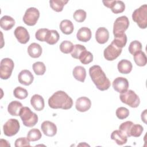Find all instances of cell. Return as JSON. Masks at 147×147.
I'll use <instances>...</instances> for the list:
<instances>
[{
  "label": "cell",
  "mask_w": 147,
  "mask_h": 147,
  "mask_svg": "<svg viewBox=\"0 0 147 147\" xmlns=\"http://www.w3.org/2000/svg\"><path fill=\"white\" fill-rule=\"evenodd\" d=\"M48 105L53 109L68 110L72 107L73 100L65 92L60 90L55 92L49 98Z\"/></svg>",
  "instance_id": "1"
},
{
  "label": "cell",
  "mask_w": 147,
  "mask_h": 147,
  "mask_svg": "<svg viewBox=\"0 0 147 147\" xmlns=\"http://www.w3.org/2000/svg\"><path fill=\"white\" fill-rule=\"evenodd\" d=\"M89 74L92 81L96 88L100 91H105L109 88L111 83L109 79L99 65H95L89 69Z\"/></svg>",
  "instance_id": "2"
},
{
  "label": "cell",
  "mask_w": 147,
  "mask_h": 147,
  "mask_svg": "<svg viewBox=\"0 0 147 147\" xmlns=\"http://www.w3.org/2000/svg\"><path fill=\"white\" fill-rule=\"evenodd\" d=\"M23 124L27 127H32L38 122L37 115L31 111L28 107H23L19 114Z\"/></svg>",
  "instance_id": "3"
},
{
  "label": "cell",
  "mask_w": 147,
  "mask_h": 147,
  "mask_svg": "<svg viewBox=\"0 0 147 147\" xmlns=\"http://www.w3.org/2000/svg\"><path fill=\"white\" fill-rule=\"evenodd\" d=\"M133 20L137 23L141 29H145L147 26V5H142L136 9L132 14Z\"/></svg>",
  "instance_id": "4"
},
{
  "label": "cell",
  "mask_w": 147,
  "mask_h": 147,
  "mask_svg": "<svg viewBox=\"0 0 147 147\" xmlns=\"http://www.w3.org/2000/svg\"><path fill=\"white\" fill-rule=\"evenodd\" d=\"M121 101L133 108L137 107L140 103L139 96L131 90H127L119 95Z\"/></svg>",
  "instance_id": "5"
},
{
  "label": "cell",
  "mask_w": 147,
  "mask_h": 147,
  "mask_svg": "<svg viewBox=\"0 0 147 147\" xmlns=\"http://www.w3.org/2000/svg\"><path fill=\"white\" fill-rule=\"evenodd\" d=\"M14 67L13 61L10 58H4L0 63V77L2 79H8L11 75Z\"/></svg>",
  "instance_id": "6"
},
{
  "label": "cell",
  "mask_w": 147,
  "mask_h": 147,
  "mask_svg": "<svg viewBox=\"0 0 147 147\" xmlns=\"http://www.w3.org/2000/svg\"><path fill=\"white\" fill-rule=\"evenodd\" d=\"M129 26V21L125 16L118 17L113 25V34L117 36L125 33Z\"/></svg>",
  "instance_id": "7"
},
{
  "label": "cell",
  "mask_w": 147,
  "mask_h": 147,
  "mask_svg": "<svg viewBox=\"0 0 147 147\" xmlns=\"http://www.w3.org/2000/svg\"><path fill=\"white\" fill-rule=\"evenodd\" d=\"M39 17V10L36 7H31L26 10L23 17V21L28 26H34L36 24Z\"/></svg>",
  "instance_id": "8"
},
{
  "label": "cell",
  "mask_w": 147,
  "mask_h": 147,
  "mask_svg": "<svg viewBox=\"0 0 147 147\" xmlns=\"http://www.w3.org/2000/svg\"><path fill=\"white\" fill-rule=\"evenodd\" d=\"M20 127V123L16 119L10 118L3 125V130L4 134L7 137L16 135L19 131Z\"/></svg>",
  "instance_id": "9"
},
{
  "label": "cell",
  "mask_w": 147,
  "mask_h": 147,
  "mask_svg": "<svg viewBox=\"0 0 147 147\" xmlns=\"http://www.w3.org/2000/svg\"><path fill=\"white\" fill-rule=\"evenodd\" d=\"M122 51V49L121 48H119L111 42V43L104 50V57L108 61H113L116 59L121 55Z\"/></svg>",
  "instance_id": "10"
},
{
  "label": "cell",
  "mask_w": 147,
  "mask_h": 147,
  "mask_svg": "<svg viewBox=\"0 0 147 147\" xmlns=\"http://www.w3.org/2000/svg\"><path fill=\"white\" fill-rule=\"evenodd\" d=\"M102 2L105 6L110 8L115 14L121 13L125 9V5L122 1H103Z\"/></svg>",
  "instance_id": "11"
},
{
  "label": "cell",
  "mask_w": 147,
  "mask_h": 147,
  "mask_svg": "<svg viewBox=\"0 0 147 147\" xmlns=\"http://www.w3.org/2000/svg\"><path fill=\"white\" fill-rule=\"evenodd\" d=\"M129 86L127 79L123 77H118L113 82V87L117 92L123 93L128 90Z\"/></svg>",
  "instance_id": "12"
},
{
  "label": "cell",
  "mask_w": 147,
  "mask_h": 147,
  "mask_svg": "<svg viewBox=\"0 0 147 147\" xmlns=\"http://www.w3.org/2000/svg\"><path fill=\"white\" fill-rule=\"evenodd\" d=\"M14 34L18 41L21 44H25L30 39V36L27 29L21 26H18L16 28Z\"/></svg>",
  "instance_id": "13"
},
{
  "label": "cell",
  "mask_w": 147,
  "mask_h": 147,
  "mask_svg": "<svg viewBox=\"0 0 147 147\" xmlns=\"http://www.w3.org/2000/svg\"><path fill=\"white\" fill-rule=\"evenodd\" d=\"M91 106V102L89 98L86 96H82L78 98L76 100L75 107L80 112L88 111Z\"/></svg>",
  "instance_id": "14"
},
{
  "label": "cell",
  "mask_w": 147,
  "mask_h": 147,
  "mask_svg": "<svg viewBox=\"0 0 147 147\" xmlns=\"http://www.w3.org/2000/svg\"><path fill=\"white\" fill-rule=\"evenodd\" d=\"M43 133L48 137H53L57 133V127L56 125L49 121H44L41 125Z\"/></svg>",
  "instance_id": "15"
},
{
  "label": "cell",
  "mask_w": 147,
  "mask_h": 147,
  "mask_svg": "<svg viewBox=\"0 0 147 147\" xmlns=\"http://www.w3.org/2000/svg\"><path fill=\"white\" fill-rule=\"evenodd\" d=\"M18 82L24 86L30 85L34 80V76L30 71L28 69L22 70L18 76Z\"/></svg>",
  "instance_id": "16"
},
{
  "label": "cell",
  "mask_w": 147,
  "mask_h": 147,
  "mask_svg": "<svg viewBox=\"0 0 147 147\" xmlns=\"http://www.w3.org/2000/svg\"><path fill=\"white\" fill-rule=\"evenodd\" d=\"M109 38V32L105 27L99 28L95 32V39L100 44L106 43Z\"/></svg>",
  "instance_id": "17"
},
{
  "label": "cell",
  "mask_w": 147,
  "mask_h": 147,
  "mask_svg": "<svg viewBox=\"0 0 147 147\" xmlns=\"http://www.w3.org/2000/svg\"><path fill=\"white\" fill-rule=\"evenodd\" d=\"M30 104L36 111L42 110L45 106L44 98L38 94H34L32 96Z\"/></svg>",
  "instance_id": "18"
},
{
  "label": "cell",
  "mask_w": 147,
  "mask_h": 147,
  "mask_svg": "<svg viewBox=\"0 0 147 147\" xmlns=\"http://www.w3.org/2000/svg\"><path fill=\"white\" fill-rule=\"evenodd\" d=\"M77 39L82 42H87L91 38V31L87 27H82L80 28L76 34Z\"/></svg>",
  "instance_id": "19"
},
{
  "label": "cell",
  "mask_w": 147,
  "mask_h": 147,
  "mask_svg": "<svg viewBox=\"0 0 147 147\" xmlns=\"http://www.w3.org/2000/svg\"><path fill=\"white\" fill-rule=\"evenodd\" d=\"M111 138L119 145L125 144L127 141V137L120 130L113 131L111 134Z\"/></svg>",
  "instance_id": "20"
},
{
  "label": "cell",
  "mask_w": 147,
  "mask_h": 147,
  "mask_svg": "<svg viewBox=\"0 0 147 147\" xmlns=\"http://www.w3.org/2000/svg\"><path fill=\"white\" fill-rule=\"evenodd\" d=\"M118 71L122 74H129L133 68L131 63L126 59H122L119 61L117 65Z\"/></svg>",
  "instance_id": "21"
},
{
  "label": "cell",
  "mask_w": 147,
  "mask_h": 147,
  "mask_svg": "<svg viewBox=\"0 0 147 147\" xmlns=\"http://www.w3.org/2000/svg\"><path fill=\"white\" fill-rule=\"evenodd\" d=\"M29 55L32 58H38L42 53V48L40 44L33 42L30 44L28 48Z\"/></svg>",
  "instance_id": "22"
},
{
  "label": "cell",
  "mask_w": 147,
  "mask_h": 147,
  "mask_svg": "<svg viewBox=\"0 0 147 147\" xmlns=\"http://www.w3.org/2000/svg\"><path fill=\"white\" fill-rule=\"evenodd\" d=\"M22 107L23 106L21 102L14 100L9 104L7 106V111L11 115L18 116Z\"/></svg>",
  "instance_id": "23"
},
{
  "label": "cell",
  "mask_w": 147,
  "mask_h": 147,
  "mask_svg": "<svg viewBox=\"0 0 147 147\" xmlns=\"http://www.w3.org/2000/svg\"><path fill=\"white\" fill-rule=\"evenodd\" d=\"M15 25V20L9 16H4L1 17L0 25L2 29L5 30L11 29Z\"/></svg>",
  "instance_id": "24"
},
{
  "label": "cell",
  "mask_w": 147,
  "mask_h": 147,
  "mask_svg": "<svg viewBox=\"0 0 147 147\" xmlns=\"http://www.w3.org/2000/svg\"><path fill=\"white\" fill-rule=\"evenodd\" d=\"M72 75L76 80L84 82L86 77V71L82 66H76L72 71Z\"/></svg>",
  "instance_id": "25"
},
{
  "label": "cell",
  "mask_w": 147,
  "mask_h": 147,
  "mask_svg": "<svg viewBox=\"0 0 147 147\" xmlns=\"http://www.w3.org/2000/svg\"><path fill=\"white\" fill-rule=\"evenodd\" d=\"M60 29L63 33L65 34H71L74 29L72 22L69 20H63L60 24Z\"/></svg>",
  "instance_id": "26"
},
{
  "label": "cell",
  "mask_w": 147,
  "mask_h": 147,
  "mask_svg": "<svg viewBox=\"0 0 147 147\" xmlns=\"http://www.w3.org/2000/svg\"><path fill=\"white\" fill-rule=\"evenodd\" d=\"M60 38L59 33L56 30H49L46 37L45 41L49 45H54L57 42Z\"/></svg>",
  "instance_id": "27"
},
{
  "label": "cell",
  "mask_w": 147,
  "mask_h": 147,
  "mask_svg": "<svg viewBox=\"0 0 147 147\" xmlns=\"http://www.w3.org/2000/svg\"><path fill=\"white\" fill-rule=\"evenodd\" d=\"M133 56L134 62L138 66L143 67L146 64V56L145 55V53L142 51L136 53Z\"/></svg>",
  "instance_id": "28"
},
{
  "label": "cell",
  "mask_w": 147,
  "mask_h": 147,
  "mask_svg": "<svg viewBox=\"0 0 147 147\" xmlns=\"http://www.w3.org/2000/svg\"><path fill=\"white\" fill-rule=\"evenodd\" d=\"M68 2L65 0H51L49 1L50 7L56 12H60L63 10L64 6Z\"/></svg>",
  "instance_id": "29"
},
{
  "label": "cell",
  "mask_w": 147,
  "mask_h": 147,
  "mask_svg": "<svg viewBox=\"0 0 147 147\" xmlns=\"http://www.w3.org/2000/svg\"><path fill=\"white\" fill-rule=\"evenodd\" d=\"M115 45L120 48H123L127 42V36L125 33L114 36V39L112 41Z\"/></svg>",
  "instance_id": "30"
},
{
  "label": "cell",
  "mask_w": 147,
  "mask_h": 147,
  "mask_svg": "<svg viewBox=\"0 0 147 147\" xmlns=\"http://www.w3.org/2000/svg\"><path fill=\"white\" fill-rule=\"evenodd\" d=\"M79 60L83 64H88L92 61L93 55L90 52L86 49L83 51L80 55Z\"/></svg>",
  "instance_id": "31"
},
{
  "label": "cell",
  "mask_w": 147,
  "mask_h": 147,
  "mask_svg": "<svg viewBox=\"0 0 147 147\" xmlns=\"http://www.w3.org/2000/svg\"><path fill=\"white\" fill-rule=\"evenodd\" d=\"M42 137V134L40 131L37 128L32 129L30 130L27 134V138L30 141H36L39 140Z\"/></svg>",
  "instance_id": "32"
},
{
  "label": "cell",
  "mask_w": 147,
  "mask_h": 147,
  "mask_svg": "<svg viewBox=\"0 0 147 147\" xmlns=\"http://www.w3.org/2000/svg\"><path fill=\"white\" fill-rule=\"evenodd\" d=\"M33 69L37 75H42L46 71V67L44 63L37 61L33 64Z\"/></svg>",
  "instance_id": "33"
},
{
  "label": "cell",
  "mask_w": 147,
  "mask_h": 147,
  "mask_svg": "<svg viewBox=\"0 0 147 147\" xmlns=\"http://www.w3.org/2000/svg\"><path fill=\"white\" fill-rule=\"evenodd\" d=\"M74 45L72 42L68 40H65L60 44V50L61 52L68 54L69 53H71L74 49Z\"/></svg>",
  "instance_id": "34"
},
{
  "label": "cell",
  "mask_w": 147,
  "mask_h": 147,
  "mask_svg": "<svg viewBox=\"0 0 147 147\" xmlns=\"http://www.w3.org/2000/svg\"><path fill=\"white\" fill-rule=\"evenodd\" d=\"M13 95L17 99H24L28 96V92L26 89L18 86L14 90Z\"/></svg>",
  "instance_id": "35"
},
{
  "label": "cell",
  "mask_w": 147,
  "mask_h": 147,
  "mask_svg": "<svg viewBox=\"0 0 147 147\" xmlns=\"http://www.w3.org/2000/svg\"><path fill=\"white\" fill-rule=\"evenodd\" d=\"M133 124L134 123L131 121H126L120 125L119 127V130L123 132L127 137H131L130 133V129Z\"/></svg>",
  "instance_id": "36"
},
{
  "label": "cell",
  "mask_w": 147,
  "mask_h": 147,
  "mask_svg": "<svg viewBox=\"0 0 147 147\" xmlns=\"http://www.w3.org/2000/svg\"><path fill=\"white\" fill-rule=\"evenodd\" d=\"M128 49L130 53L134 55L136 53L142 50V44L139 41L134 40L130 42Z\"/></svg>",
  "instance_id": "37"
},
{
  "label": "cell",
  "mask_w": 147,
  "mask_h": 147,
  "mask_svg": "<svg viewBox=\"0 0 147 147\" xmlns=\"http://www.w3.org/2000/svg\"><path fill=\"white\" fill-rule=\"evenodd\" d=\"M86 48L84 45L81 44H76L74 47V49L71 52V56L76 59H79V57L82 52L86 50Z\"/></svg>",
  "instance_id": "38"
},
{
  "label": "cell",
  "mask_w": 147,
  "mask_h": 147,
  "mask_svg": "<svg viewBox=\"0 0 147 147\" xmlns=\"http://www.w3.org/2000/svg\"><path fill=\"white\" fill-rule=\"evenodd\" d=\"M144 130V127L140 124H133L130 129V136L134 137H140Z\"/></svg>",
  "instance_id": "39"
},
{
  "label": "cell",
  "mask_w": 147,
  "mask_h": 147,
  "mask_svg": "<svg viewBox=\"0 0 147 147\" xmlns=\"http://www.w3.org/2000/svg\"><path fill=\"white\" fill-rule=\"evenodd\" d=\"M86 16H87L86 12L82 9L76 10L73 14V17L74 20L78 22H83L86 18Z\"/></svg>",
  "instance_id": "40"
},
{
  "label": "cell",
  "mask_w": 147,
  "mask_h": 147,
  "mask_svg": "<svg viewBox=\"0 0 147 147\" xmlns=\"http://www.w3.org/2000/svg\"><path fill=\"white\" fill-rule=\"evenodd\" d=\"M117 118L119 119H124L126 118L129 115V110L124 107H118L115 112Z\"/></svg>",
  "instance_id": "41"
},
{
  "label": "cell",
  "mask_w": 147,
  "mask_h": 147,
  "mask_svg": "<svg viewBox=\"0 0 147 147\" xmlns=\"http://www.w3.org/2000/svg\"><path fill=\"white\" fill-rule=\"evenodd\" d=\"M49 29L47 28H41L37 30L35 33L36 38L40 41H45L47 34Z\"/></svg>",
  "instance_id": "42"
},
{
  "label": "cell",
  "mask_w": 147,
  "mask_h": 147,
  "mask_svg": "<svg viewBox=\"0 0 147 147\" xmlns=\"http://www.w3.org/2000/svg\"><path fill=\"white\" fill-rule=\"evenodd\" d=\"M29 140L27 137H20L17 138L15 141L14 145L16 147H22V146H30Z\"/></svg>",
  "instance_id": "43"
},
{
  "label": "cell",
  "mask_w": 147,
  "mask_h": 147,
  "mask_svg": "<svg viewBox=\"0 0 147 147\" xmlns=\"http://www.w3.org/2000/svg\"><path fill=\"white\" fill-rule=\"evenodd\" d=\"M146 110H145L144 111V112L142 113L141 114V119H142V121H144L145 123H146Z\"/></svg>",
  "instance_id": "44"
}]
</instances>
